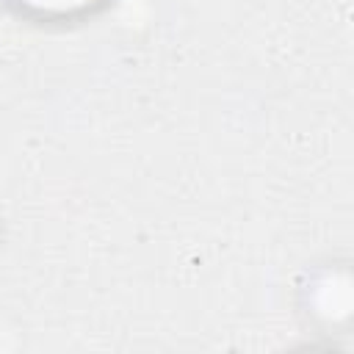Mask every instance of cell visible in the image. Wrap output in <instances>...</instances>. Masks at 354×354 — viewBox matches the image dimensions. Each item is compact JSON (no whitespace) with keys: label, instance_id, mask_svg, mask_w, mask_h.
<instances>
[{"label":"cell","instance_id":"7a4b0ae2","mask_svg":"<svg viewBox=\"0 0 354 354\" xmlns=\"http://www.w3.org/2000/svg\"><path fill=\"white\" fill-rule=\"evenodd\" d=\"M0 238H3V218H0Z\"/></svg>","mask_w":354,"mask_h":354},{"label":"cell","instance_id":"6da1fadb","mask_svg":"<svg viewBox=\"0 0 354 354\" xmlns=\"http://www.w3.org/2000/svg\"><path fill=\"white\" fill-rule=\"evenodd\" d=\"M296 307L318 332H346L354 318V277L348 260L329 257L310 266L296 290Z\"/></svg>","mask_w":354,"mask_h":354}]
</instances>
